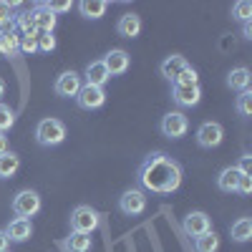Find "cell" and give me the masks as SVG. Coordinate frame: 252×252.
<instances>
[{"label":"cell","mask_w":252,"mask_h":252,"mask_svg":"<svg viewBox=\"0 0 252 252\" xmlns=\"http://www.w3.org/2000/svg\"><path fill=\"white\" fill-rule=\"evenodd\" d=\"M13 215L15 217H23V220H31L40 212V207H43V202H40V194L35 192V189H20V192L13 197Z\"/></svg>","instance_id":"cell-3"},{"label":"cell","mask_w":252,"mask_h":252,"mask_svg":"<svg viewBox=\"0 0 252 252\" xmlns=\"http://www.w3.org/2000/svg\"><path fill=\"white\" fill-rule=\"evenodd\" d=\"M5 252H8V250H5Z\"/></svg>","instance_id":"cell-41"},{"label":"cell","mask_w":252,"mask_h":252,"mask_svg":"<svg viewBox=\"0 0 252 252\" xmlns=\"http://www.w3.org/2000/svg\"><path fill=\"white\" fill-rule=\"evenodd\" d=\"M184 68H189V61L184 58V56H179V53H172V56H166L164 61H161V66H159V73L166 78V81H177V76L184 71Z\"/></svg>","instance_id":"cell-15"},{"label":"cell","mask_w":252,"mask_h":252,"mask_svg":"<svg viewBox=\"0 0 252 252\" xmlns=\"http://www.w3.org/2000/svg\"><path fill=\"white\" fill-rule=\"evenodd\" d=\"M232 18L240 20V23H250V20H252V3H247V0L235 3L232 5Z\"/></svg>","instance_id":"cell-28"},{"label":"cell","mask_w":252,"mask_h":252,"mask_svg":"<svg viewBox=\"0 0 252 252\" xmlns=\"http://www.w3.org/2000/svg\"><path fill=\"white\" fill-rule=\"evenodd\" d=\"M119 209H121V215H126V217L141 215L144 209H146V192H144V189H139V187H129L119 197Z\"/></svg>","instance_id":"cell-5"},{"label":"cell","mask_w":252,"mask_h":252,"mask_svg":"<svg viewBox=\"0 0 252 252\" xmlns=\"http://www.w3.org/2000/svg\"><path fill=\"white\" fill-rule=\"evenodd\" d=\"M8 245H10V240L5 237L3 229H0V252H5V250H8Z\"/></svg>","instance_id":"cell-38"},{"label":"cell","mask_w":252,"mask_h":252,"mask_svg":"<svg viewBox=\"0 0 252 252\" xmlns=\"http://www.w3.org/2000/svg\"><path fill=\"white\" fill-rule=\"evenodd\" d=\"M136 182L139 189L152 194H172L182 184V166L177 159H172L164 152H152L136 172Z\"/></svg>","instance_id":"cell-1"},{"label":"cell","mask_w":252,"mask_h":252,"mask_svg":"<svg viewBox=\"0 0 252 252\" xmlns=\"http://www.w3.org/2000/svg\"><path fill=\"white\" fill-rule=\"evenodd\" d=\"M78 10L86 20H101L109 10V3L106 0H83V3H78Z\"/></svg>","instance_id":"cell-19"},{"label":"cell","mask_w":252,"mask_h":252,"mask_svg":"<svg viewBox=\"0 0 252 252\" xmlns=\"http://www.w3.org/2000/svg\"><path fill=\"white\" fill-rule=\"evenodd\" d=\"M235 109L240 116H252V91H240L237 101H235Z\"/></svg>","instance_id":"cell-29"},{"label":"cell","mask_w":252,"mask_h":252,"mask_svg":"<svg viewBox=\"0 0 252 252\" xmlns=\"http://www.w3.org/2000/svg\"><path fill=\"white\" fill-rule=\"evenodd\" d=\"M182 227H184V232H187L189 237L197 240L199 235H204V232H209V229H212V220L207 217V212H189V215L184 217Z\"/></svg>","instance_id":"cell-12"},{"label":"cell","mask_w":252,"mask_h":252,"mask_svg":"<svg viewBox=\"0 0 252 252\" xmlns=\"http://www.w3.org/2000/svg\"><path fill=\"white\" fill-rule=\"evenodd\" d=\"M3 232L10 242H26V240L33 237V222L23 220V217H15V220L8 222V227L3 229Z\"/></svg>","instance_id":"cell-13"},{"label":"cell","mask_w":252,"mask_h":252,"mask_svg":"<svg viewBox=\"0 0 252 252\" xmlns=\"http://www.w3.org/2000/svg\"><path fill=\"white\" fill-rule=\"evenodd\" d=\"M46 5H48V10H51L53 15L68 13V10H71V3H68V0H51V3H46Z\"/></svg>","instance_id":"cell-34"},{"label":"cell","mask_w":252,"mask_h":252,"mask_svg":"<svg viewBox=\"0 0 252 252\" xmlns=\"http://www.w3.org/2000/svg\"><path fill=\"white\" fill-rule=\"evenodd\" d=\"M18 53H23V56H33V53H38V35H20Z\"/></svg>","instance_id":"cell-31"},{"label":"cell","mask_w":252,"mask_h":252,"mask_svg":"<svg viewBox=\"0 0 252 252\" xmlns=\"http://www.w3.org/2000/svg\"><path fill=\"white\" fill-rule=\"evenodd\" d=\"M194 250H197V252H217V250H220V237H217L215 229H209V232L199 235V237L194 240Z\"/></svg>","instance_id":"cell-26"},{"label":"cell","mask_w":252,"mask_h":252,"mask_svg":"<svg viewBox=\"0 0 252 252\" xmlns=\"http://www.w3.org/2000/svg\"><path fill=\"white\" fill-rule=\"evenodd\" d=\"M13 31L20 33V35H38L35 31V20H33V13L31 10H23L13 18Z\"/></svg>","instance_id":"cell-22"},{"label":"cell","mask_w":252,"mask_h":252,"mask_svg":"<svg viewBox=\"0 0 252 252\" xmlns=\"http://www.w3.org/2000/svg\"><path fill=\"white\" fill-rule=\"evenodd\" d=\"M35 141L40 146H58L66 141V126L61 119H43L35 126Z\"/></svg>","instance_id":"cell-2"},{"label":"cell","mask_w":252,"mask_h":252,"mask_svg":"<svg viewBox=\"0 0 252 252\" xmlns=\"http://www.w3.org/2000/svg\"><path fill=\"white\" fill-rule=\"evenodd\" d=\"M222 139H224V129L217 121H204L197 129V144L202 149H215V146L222 144Z\"/></svg>","instance_id":"cell-8"},{"label":"cell","mask_w":252,"mask_h":252,"mask_svg":"<svg viewBox=\"0 0 252 252\" xmlns=\"http://www.w3.org/2000/svg\"><path fill=\"white\" fill-rule=\"evenodd\" d=\"M18 3H5L0 0V31H13V18H15V10Z\"/></svg>","instance_id":"cell-27"},{"label":"cell","mask_w":252,"mask_h":252,"mask_svg":"<svg viewBox=\"0 0 252 252\" xmlns=\"http://www.w3.org/2000/svg\"><path fill=\"white\" fill-rule=\"evenodd\" d=\"M101 61H103V66H106V71H109L111 78H114V76H124L126 71H129V66H131V56L126 53V51H121V48L109 51Z\"/></svg>","instance_id":"cell-10"},{"label":"cell","mask_w":252,"mask_h":252,"mask_svg":"<svg viewBox=\"0 0 252 252\" xmlns=\"http://www.w3.org/2000/svg\"><path fill=\"white\" fill-rule=\"evenodd\" d=\"M31 13H33L35 31H38V33H53V31H56L58 18L48 10V5H46V3H35V5L31 8Z\"/></svg>","instance_id":"cell-14"},{"label":"cell","mask_w":252,"mask_h":252,"mask_svg":"<svg viewBox=\"0 0 252 252\" xmlns=\"http://www.w3.org/2000/svg\"><path fill=\"white\" fill-rule=\"evenodd\" d=\"M8 152V139H5V134H0V154H5Z\"/></svg>","instance_id":"cell-39"},{"label":"cell","mask_w":252,"mask_h":252,"mask_svg":"<svg viewBox=\"0 0 252 252\" xmlns=\"http://www.w3.org/2000/svg\"><path fill=\"white\" fill-rule=\"evenodd\" d=\"M235 166H237L242 174H252V157H250V154H242L240 164H235Z\"/></svg>","instance_id":"cell-36"},{"label":"cell","mask_w":252,"mask_h":252,"mask_svg":"<svg viewBox=\"0 0 252 252\" xmlns=\"http://www.w3.org/2000/svg\"><path fill=\"white\" fill-rule=\"evenodd\" d=\"M109 81H111V76H109L106 66H103V61H91L86 66V71H83V83H86V86L103 89V83H109Z\"/></svg>","instance_id":"cell-16"},{"label":"cell","mask_w":252,"mask_h":252,"mask_svg":"<svg viewBox=\"0 0 252 252\" xmlns=\"http://www.w3.org/2000/svg\"><path fill=\"white\" fill-rule=\"evenodd\" d=\"M20 169V157L15 152H5V154H0V179H10L15 177V172Z\"/></svg>","instance_id":"cell-24"},{"label":"cell","mask_w":252,"mask_h":252,"mask_svg":"<svg viewBox=\"0 0 252 252\" xmlns=\"http://www.w3.org/2000/svg\"><path fill=\"white\" fill-rule=\"evenodd\" d=\"M13 124H15V111L8 106V103H0V134L13 129Z\"/></svg>","instance_id":"cell-30"},{"label":"cell","mask_w":252,"mask_h":252,"mask_svg":"<svg viewBox=\"0 0 252 252\" xmlns=\"http://www.w3.org/2000/svg\"><path fill=\"white\" fill-rule=\"evenodd\" d=\"M81 86H83V81H81V76L76 71H63L56 78V83H53V91L58 96H63V98H76V94L81 91Z\"/></svg>","instance_id":"cell-9"},{"label":"cell","mask_w":252,"mask_h":252,"mask_svg":"<svg viewBox=\"0 0 252 252\" xmlns=\"http://www.w3.org/2000/svg\"><path fill=\"white\" fill-rule=\"evenodd\" d=\"M98 222H101V215L96 212L94 207H89V204H81V207H76L71 212V229H73V232L91 235L94 229L98 227Z\"/></svg>","instance_id":"cell-4"},{"label":"cell","mask_w":252,"mask_h":252,"mask_svg":"<svg viewBox=\"0 0 252 252\" xmlns=\"http://www.w3.org/2000/svg\"><path fill=\"white\" fill-rule=\"evenodd\" d=\"M3 96H5V81L0 78V98H3Z\"/></svg>","instance_id":"cell-40"},{"label":"cell","mask_w":252,"mask_h":252,"mask_svg":"<svg viewBox=\"0 0 252 252\" xmlns=\"http://www.w3.org/2000/svg\"><path fill=\"white\" fill-rule=\"evenodd\" d=\"M229 237H232L235 242L245 245L252 240V220L250 217H240L237 222H232V227H229Z\"/></svg>","instance_id":"cell-21"},{"label":"cell","mask_w":252,"mask_h":252,"mask_svg":"<svg viewBox=\"0 0 252 252\" xmlns=\"http://www.w3.org/2000/svg\"><path fill=\"white\" fill-rule=\"evenodd\" d=\"M18 43H20V35L15 31H0V56L3 58L18 56Z\"/></svg>","instance_id":"cell-23"},{"label":"cell","mask_w":252,"mask_h":252,"mask_svg":"<svg viewBox=\"0 0 252 252\" xmlns=\"http://www.w3.org/2000/svg\"><path fill=\"white\" fill-rule=\"evenodd\" d=\"M38 51H43V53L56 51V35L53 33H38Z\"/></svg>","instance_id":"cell-33"},{"label":"cell","mask_w":252,"mask_h":252,"mask_svg":"<svg viewBox=\"0 0 252 252\" xmlns=\"http://www.w3.org/2000/svg\"><path fill=\"white\" fill-rule=\"evenodd\" d=\"M91 247H94L91 235L71 232V237L66 240V250H68V252H91Z\"/></svg>","instance_id":"cell-25"},{"label":"cell","mask_w":252,"mask_h":252,"mask_svg":"<svg viewBox=\"0 0 252 252\" xmlns=\"http://www.w3.org/2000/svg\"><path fill=\"white\" fill-rule=\"evenodd\" d=\"M242 38L252 40V20H250V23H242Z\"/></svg>","instance_id":"cell-37"},{"label":"cell","mask_w":252,"mask_h":252,"mask_svg":"<svg viewBox=\"0 0 252 252\" xmlns=\"http://www.w3.org/2000/svg\"><path fill=\"white\" fill-rule=\"evenodd\" d=\"M76 103L83 111H96L106 103V91L98 89V86H86V83H83L81 91L76 94Z\"/></svg>","instance_id":"cell-7"},{"label":"cell","mask_w":252,"mask_h":252,"mask_svg":"<svg viewBox=\"0 0 252 252\" xmlns=\"http://www.w3.org/2000/svg\"><path fill=\"white\" fill-rule=\"evenodd\" d=\"M159 129H161V134H164L166 139H182V136H187V131H189V119H187L182 111H169V114L161 116Z\"/></svg>","instance_id":"cell-6"},{"label":"cell","mask_w":252,"mask_h":252,"mask_svg":"<svg viewBox=\"0 0 252 252\" xmlns=\"http://www.w3.org/2000/svg\"><path fill=\"white\" fill-rule=\"evenodd\" d=\"M250 81H252V76H250V68H245V66H237L227 73V86L232 91H247Z\"/></svg>","instance_id":"cell-20"},{"label":"cell","mask_w":252,"mask_h":252,"mask_svg":"<svg viewBox=\"0 0 252 252\" xmlns=\"http://www.w3.org/2000/svg\"><path fill=\"white\" fill-rule=\"evenodd\" d=\"M172 101L177 103V106H182V109L197 106V103L202 101L199 83H197V86H177V83H172Z\"/></svg>","instance_id":"cell-11"},{"label":"cell","mask_w":252,"mask_h":252,"mask_svg":"<svg viewBox=\"0 0 252 252\" xmlns=\"http://www.w3.org/2000/svg\"><path fill=\"white\" fill-rule=\"evenodd\" d=\"M177 86H197V83H199V76H197V71L192 68V66H189V68H184L179 76H177Z\"/></svg>","instance_id":"cell-32"},{"label":"cell","mask_w":252,"mask_h":252,"mask_svg":"<svg viewBox=\"0 0 252 252\" xmlns=\"http://www.w3.org/2000/svg\"><path fill=\"white\" fill-rule=\"evenodd\" d=\"M116 33L121 38H136L141 33V18L136 13H126L119 18V23H116Z\"/></svg>","instance_id":"cell-17"},{"label":"cell","mask_w":252,"mask_h":252,"mask_svg":"<svg viewBox=\"0 0 252 252\" xmlns=\"http://www.w3.org/2000/svg\"><path fill=\"white\" fill-rule=\"evenodd\" d=\"M237 192H240L242 197L252 194V174H242V177H240V182H237Z\"/></svg>","instance_id":"cell-35"},{"label":"cell","mask_w":252,"mask_h":252,"mask_svg":"<svg viewBox=\"0 0 252 252\" xmlns=\"http://www.w3.org/2000/svg\"><path fill=\"white\" fill-rule=\"evenodd\" d=\"M240 177H242V172L237 169L235 164H232V166H224V169L220 172V177H217V187L222 189V192L232 194V192H237V182H240Z\"/></svg>","instance_id":"cell-18"}]
</instances>
